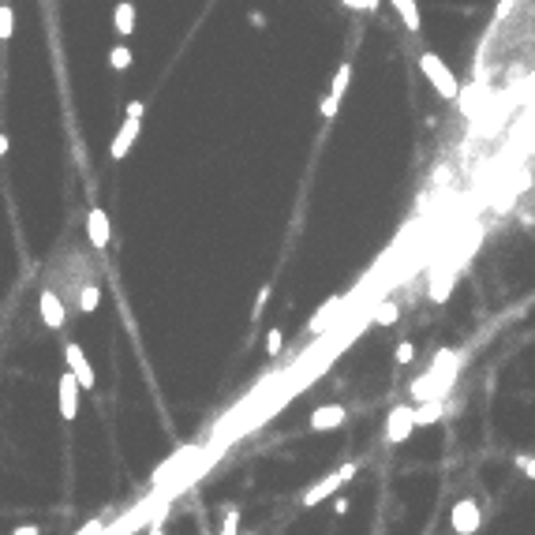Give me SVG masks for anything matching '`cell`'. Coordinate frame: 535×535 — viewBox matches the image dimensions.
<instances>
[{
  "instance_id": "obj_13",
  "label": "cell",
  "mask_w": 535,
  "mask_h": 535,
  "mask_svg": "<svg viewBox=\"0 0 535 535\" xmlns=\"http://www.w3.org/2000/svg\"><path fill=\"white\" fill-rule=\"evenodd\" d=\"M113 27L120 38H132L135 34V4L132 0H120V4L113 8Z\"/></svg>"
},
{
  "instance_id": "obj_6",
  "label": "cell",
  "mask_w": 535,
  "mask_h": 535,
  "mask_svg": "<svg viewBox=\"0 0 535 535\" xmlns=\"http://www.w3.org/2000/svg\"><path fill=\"white\" fill-rule=\"evenodd\" d=\"M64 359H68V371L79 378V386H83V393H90V389L98 386V378H94V367H90V359H86V352L75 345V341H68L64 345Z\"/></svg>"
},
{
  "instance_id": "obj_31",
  "label": "cell",
  "mask_w": 535,
  "mask_h": 535,
  "mask_svg": "<svg viewBox=\"0 0 535 535\" xmlns=\"http://www.w3.org/2000/svg\"><path fill=\"white\" fill-rule=\"evenodd\" d=\"M11 535H42V528L38 524H19V528H11Z\"/></svg>"
},
{
  "instance_id": "obj_10",
  "label": "cell",
  "mask_w": 535,
  "mask_h": 535,
  "mask_svg": "<svg viewBox=\"0 0 535 535\" xmlns=\"http://www.w3.org/2000/svg\"><path fill=\"white\" fill-rule=\"evenodd\" d=\"M38 311H42V322L49 326V330H64V299L53 292V289H45L42 296H38Z\"/></svg>"
},
{
  "instance_id": "obj_17",
  "label": "cell",
  "mask_w": 535,
  "mask_h": 535,
  "mask_svg": "<svg viewBox=\"0 0 535 535\" xmlns=\"http://www.w3.org/2000/svg\"><path fill=\"white\" fill-rule=\"evenodd\" d=\"M348 83H352V64H341V68L333 71L330 94H333V98H345V94H348Z\"/></svg>"
},
{
  "instance_id": "obj_1",
  "label": "cell",
  "mask_w": 535,
  "mask_h": 535,
  "mask_svg": "<svg viewBox=\"0 0 535 535\" xmlns=\"http://www.w3.org/2000/svg\"><path fill=\"white\" fill-rule=\"evenodd\" d=\"M456 374H461V352H453V348H442L435 352V363H430V371L420 374L412 382V397L415 401H446L453 393V382H456Z\"/></svg>"
},
{
  "instance_id": "obj_4",
  "label": "cell",
  "mask_w": 535,
  "mask_h": 535,
  "mask_svg": "<svg viewBox=\"0 0 535 535\" xmlns=\"http://www.w3.org/2000/svg\"><path fill=\"white\" fill-rule=\"evenodd\" d=\"M479 524H483V509H479L476 498H461V502L453 505V513H449L453 535H476Z\"/></svg>"
},
{
  "instance_id": "obj_15",
  "label": "cell",
  "mask_w": 535,
  "mask_h": 535,
  "mask_svg": "<svg viewBox=\"0 0 535 535\" xmlns=\"http://www.w3.org/2000/svg\"><path fill=\"white\" fill-rule=\"evenodd\" d=\"M446 401H423V408H415V427H430L446 415Z\"/></svg>"
},
{
  "instance_id": "obj_7",
  "label": "cell",
  "mask_w": 535,
  "mask_h": 535,
  "mask_svg": "<svg viewBox=\"0 0 535 535\" xmlns=\"http://www.w3.org/2000/svg\"><path fill=\"white\" fill-rule=\"evenodd\" d=\"M57 393H60V415L64 420H75V412H79V393H83L79 378L71 371H64L60 382H57Z\"/></svg>"
},
{
  "instance_id": "obj_25",
  "label": "cell",
  "mask_w": 535,
  "mask_h": 535,
  "mask_svg": "<svg viewBox=\"0 0 535 535\" xmlns=\"http://www.w3.org/2000/svg\"><path fill=\"white\" fill-rule=\"evenodd\" d=\"M393 359L401 363V367H408V363L415 359V345H412V341H401V345H397V352H393Z\"/></svg>"
},
{
  "instance_id": "obj_12",
  "label": "cell",
  "mask_w": 535,
  "mask_h": 535,
  "mask_svg": "<svg viewBox=\"0 0 535 535\" xmlns=\"http://www.w3.org/2000/svg\"><path fill=\"white\" fill-rule=\"evenodd\" d=\"M389 4L397 8V16H401V23H404V30H408V34H420L423 30V16H420V4H415V0H389Z\"/></svg>"
},
{
  "instance_id": "obj_2",
  "label": "cell",
  "mask_w": 535,
  "mask_h": 535,
  "mask_svg": "<svg viewBox=\"0 0 535 535\" xmlns=\"http://www.w3.org/2000/svg\"><path fill=\"white\" fill-rule=\"evenodd\" d=\"M420 71L427 75V83L435 86V94L442 98V101H456L461 98V79H456V75L449 71V64L442 60L438 53H420Z\"/></svg>"
},
{
  "instance_id": "obj_16",
  "label": "cell",
  "mask_w": 535,
  "mask_h": 535,
  "mask_svg": "<svg viewBox=\"0 0 535 535\" xmlns=\"http://www.w3.org/2000/svg\"><path fill=\"white\" fill-rule=\"evenodd\" d=\"M483 98H487V94H483L479 86L461 90V98H456V101H461V113H464V116H476V113H479V105H483Z\"/></svg>"
},
{
  "instance_id": "obj_14",
  "label": "cell",
  "mask_w": 535,
  "mask_h": 535,
  "mask_svg": "<svg viewBox=\"0 0 535 535\" xmlns=\"http://www.w3.org/2000/svg\"><path fill=\"white\" fill-rule=\"evenodd\" d=\"M341 304L345 299L341 296H333V299H326V304L315 311V315H311V322H307V333H322L326 326H330V318L337 315V311H341Z\"/></svg>"
},
{
  "instance_id": "obj_30",
  "label": "cell",
  "mask_w": 535,
  "mask_h": 535,
  "mask_svg": "<svg viewBox=\"0 0 535 535\" xmlns=\"http://www.w3.org/2000/svg\"><path fill=\"white\" fill-rule=\"evenodd\" d=\"M509 11H513V0H502V4H498V8H494V19H498V23H502V19L509 16Z\"/></svg>"
},
{
  "instance_id": "obj_33",
  "label": "cell",
  "mask_w": 535,
  "mask_h": 535,
  "mask_svg": "<svg viewBox=\"0 0 535 535\" xmlns=\"http://www.w3.org/2000/svg\"><path fill=\"white\" fill-rule=\"evenodd\" d=\"M247 23H251V27H266V16H263V11H251V16H247Z\"/></svg>"
},
{
  "instance_id": "obj_5",
  "label": "cell",
  "mask_w": 535,
  "mask_h": 535,
  "mask_svg": "<svg viewBox=\"0 0 535 535\" xmlns=\"http://www.w3.org/2000/svg\"><path fill=\"white\" fill-rule=\"evenodd\" d=\"M412 430H415V408L412 404H397L386 415V442L389 446H401L404 438H412Z\"/></svg>"
},
{
  "instance_id": "obj_26",
  "label": "cell",
  "mask_w": 535,
  "mask_h": 535,
  "mask_svg": "<svg viewBox=\"0 0 535 535\" xmlns=\"http://www.w3.org/2000/svg\"><path fill=\"white\" fill-rule=\"evenodd\" d=\"M341 4H345L348 11H374L382 0H341Z\"/></svg>"
},
{
  "instance_id": "obj_8",
  "label": "cell",
  "mask_w": 535,
  "mask_h": 535,
  "mask_svg": "<svg viewBox=\"0 0 535 535\" xmlns=\"http://www.w3.org/2000/svg\"><path fill=\"white\" fill-rule=\"evenodd\" d=\"M139 132H142V124L135 120V116H124L120 132H116V135H113V142H109V154H113V161H124V158H127V150L135 146Z\"/></svg>"
},
{
  "instance_id": "obj_3",
  "label": "cell",
  "mask_w": 535,
  "mask_h": 535,
  "mask_svg": "<svg viewBox=\"0 0 535 535\" xmlns=\"http://www.w3.org/2000/svg\"><path fill=\"white\" fill-rule=\"evenodd\" d=\"M356 472H359V464H356V461L341 464V468H337V472H330L326 479H318L315 487H307V490H304V505L311 509V505H318V502H326V498H333V494L341 490L348 479H356Z\"/></svg>"
},
{
  "instance_id": "obj_20",
  "label": "cell",
  "mask_w": 535,
  "mask_h": 535,
  "mask_svg": "<svg viewBox=\"0 0 535 535\" xmlns=\"http://www.w3.org/2000/svg\"><path fill=\"white\" fill-rule=\"evenodd\" d=\"M397 318H401V307L393 304V299H382V307L374 311V322L378 326H393Z\"/></svg>"
},
{
  "instance_id": "obj_29",
  "label": "cell",
  "mask_w": 535,
  "mask_h": 535,
  "mask_svg": "<svg viewBox=\"0 0 535 535\" xmlns=\"http://www.w3.org/2000/svg\"><path fill=\"white\" fill-rule=\"evenodd\" d=\"M517 464L524 468V476H528V479H535V456H517Z\"/></svg>"
},
{
  "instance_id": "obj_28",
  "label": "cell",
  "mask_w": 535,
  "mask_h": 535,
  "mask_svg": "<svg viewBox=\"0 0 535 535\" xmlns=\"http://www.w3.org/2000/svg\"><path fill=\"white\" fill-rule=\"evenodd\" d=\"M127 116L142 120V116H146V101H127Z\"/></svg>"
},
{
  "instance_id": "obj_23",
  "label": "cell",
  "mask_w": 535,
  "mask_h": 535,
  "mask_svg": "<svg viewBox=\"0 0 535 535\" xmlns=\"http://www.w3.org/2000/svg\"><path fill=\"white\" fill-rule=\"evenodd\" d=\"M284 348V330H266V356H281Z\"/></svg>"
},
{
  "instance_id": "obj_18",
  "label": "cell",
  "mask_w": 535,
  "mask_h": 535,
  "mask_svg": "<svg viewBox=\"0 0 535 535\" xmlns=\"http://www.w3.org/2000/svg\"><path fill=\"white\" fill-rule=\"evenodd\" d=\"M98 304H101V289H98V284H86V289H79V311H83V315H94Z\"/></svg>"
},
{
  "instance_id": "obj_19",
  "label": "cell",
  "mask_w": 535,
  "mask_h": 535,
  "mask_svg": "<svg viewBox=\"0 0 535 535\" xmlns=\"http://www.w3.org/2000/svg\"><path fill=\"white\" fill-rule=\"evenodd\" d=\"M132 49H127V45H113L109 49V68L113 71H127V68H132Z\"/></svg>"
},
{
  "instance_id": "obj_36",
  "label": "cell",
  "mask_w": 535,
  "mask_h": 535,
  "mask_svg": "<svg viewBox=\"0 0 535 535\" xmlns=\"http://www.w3.org/2000/svg\"><path fill=\"white\" fill-rule=\"evenodd\" d=\"M247 535H255V531H247Z\"/></svg>"
},
{
  "instance_id": "obj_22",
  "label": "cell",
  "mask_w": 535,
  "mask_h": 535,
  "mask_svg": "<svg viewBox=\"0 0 535 535\" xmlns=\"http://www.w3.org/2000/svg\"><path fill=\"white\" fill-rule=\"evenodd\" d=\"M217 535H240V509L236 505L225 509V520H221V531Z\"/></svg>"
},
{
  "instance_id": "obj_27",
  "label": "cell",
  "mask_w": 535,
  "mask_h": 535,
  "mask_svg": "<svg viewBox=\"0 0 535 535\" xmlns=\"http://www.w3.org/2000/svg\"><path fill=\"white\" fill-rule=\"evenodd\" d=\"M270 292H273L270 284H263V289H258V296H255V318L266 311V304H270Z\"/></svg>"
},
{
  "instance_id": "obj_21",
  "label": "cell",
  "mask_w": 535,
  "mask_h": 535,
  "mask_svg": "<svg viewBox=\"0 0 535 535\" xmlns=\"http://www.w3.org/2000/svg\"><path fill=\"white\" fill-rule=\"evenodd\" d=\"M11 34H16V11L11 4H0V42H8Z\"/></svg>"
},
{
  "instance_id": "obj_32",
  "label": "cell",
  "mask_w": 535,
  "mask_h": 535,
  "mask_svg": "<svg viewBox=\"0 0 535 535\" xmlns=\"http://www.w3.org/2000/svg\"><path fill=\"white\" fill-rule=\"evenodd\" d=\"M165 513H158V517H154V524H150V535H165Z\"/></svg>"
},
{
  "instance_id": "obj_34",
  "label": "cell",
  "mask_w": 535,
  "mask_h": 535,
  "mask_svg": "<svg viewBox=\"0 0 535 535\" xmlns=\"http://www.w3.org/2000/svg\"><path fill=\"white\" fill-rule=\"evenodd\" d=\"M333 513L345 517V513H348V498H337V502H333Z\"/></svg>"
},
{
  "instance_id": "obj_24",
  "label": "cell",
  "mask_w": 535,
  "mask_h": 535,
  "mask_svg": "<svg viewBox=\"0 0 535 535\" xmlns=\"http://www.w3.org/2000/svg\"><path fill=\"white\" fill-rule=\"evenodd\" d=\"M337 109H341V98H333V94H326V98L318 101V116H322V120H333Z\"/></svg>"
},
{
  "instance_id": "obj_35",
  "label": "cell",
  "mask_w": 535,
  "mask_h": 535,
  "mask_svg": "<svg viewBox=\"0 0 535 535\" xmlns=\"http://www.w3.org/2000/svg\"><path fill=\"white\" fill-rule=\"evenodd\" d=\"M4 154H8V135L0 132V158H4Z\"/></svg>"
},
{
  "instance_id": "obj_9",
  "label": "cell",
  "mask_w": 535,
  "mask_h": 535,
  "mask_svg": "<svg viewBox=\"0 0 535 535\" xmlns=\"http://www.w3.org/2000/svg\"><path fill=\"white\" fill-rule=\"evenodd\" d=\"M86 236H90V247H109V236H113V229H109V214L101 210V206H90V214H86Z\"/></svg>"
},
{
  "instance_id": "obj_11",
  "label": "cell",
  "mask_w": 535,
  "mask_h": 535,
  "mask_svg": "<svg viewBox=\"0 0 535 535\" xmlns=\"http://www.w3.org/2000/svg\"><path fill=\"white\" fill-rule=\"evenodd\" d=\"M345 420H348L345 404H322V408L311 412V427H315V430H337Z\"/></svg>"
}]
</instances>
